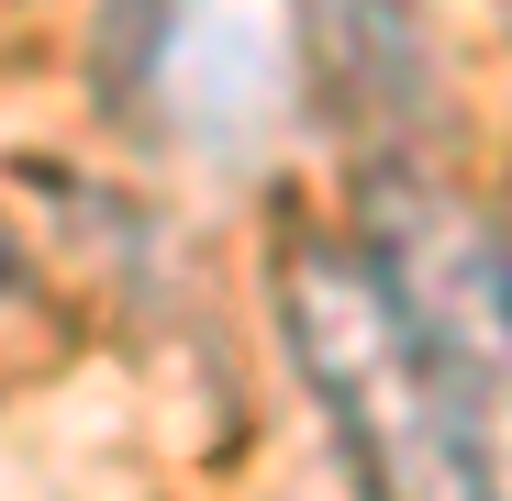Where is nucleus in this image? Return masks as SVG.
Segmentation results:
<instances>
[{
  "mask_svg": "<svg viewBox=\"0 0 512 501\" xmlns=\"http://www.w3.org/2000/svg\"><path fill=\"white\" fill-rule=\"evenodd\" d=\"M357 245L423 323V346L446 357V379L468 390V412L501 435L512 424V223L446 179H423V167L379 156V179L357 201Z\"/></svg>",
  "mask_w": 512,
  "mask_h": 501,
  "instance_id": "2",
  "label": "nucleus"
},
{
  "mask_svg": "<svg viewBox=\"0 0 512 501\" xmlns=\"http://www.w3.org/2000/svg\"><path fill=\"white\" fill-rule=\"evenodd\" d=\"M279 334L368 501H501L490 424L468 412V390L446 379V357L423 346V323L357 234H290Z\"/></svg>",
  "mask_w": 512,
  "mask_h": 501,
  "instance_id": "1",
  "label": "nucleus"
},
{
  "mask_svg": "<svg viewBox=\"0 0 512 501\" xmlns=\"http://www.w3.org/2000/svg\"><path fill=\"white\" fill-rule=\"evenodd\" d=\"M301 56L323 112L368 134L379 156H401L412 123H435V34L423 0H301Z\"/></svg>",
  "mask_w": 512,
  "mask_h": 501,
  "instance_id": "3",
  "label": "nucleus"
},
{
  "mask_svg": "<svg viewBox=\"0 0 512 501\" xmlns=\"http://www.w3.org/2000/svg\"><path fill=\"white\" fill-rule=\"evenodd\" d=\"M12 312H34V268L12 257V234H0V323H12Z\"/></svg>",
  "mask_w": 512,
  "mask_h": 501,
  "instance_id": "4",
  "label": "nucleus"
},
{
  "mask_svg": "<svg viewBox=\"0 0 512 501\" xmlns=\"http://www.w3.org/2000/svg\"><path fill=\"white\" fill-rule=\"evenodd\" d=\"M490 12H501V23H512V0H490Z\"/></svg>",
  "mask_w": 512,
  "mask_h": 501,
  "instance_id": "5",
  "label": "nucleus"
}]
</instances>
